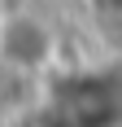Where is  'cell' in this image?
Segmentation results:
<instances>
[{
	"label": "cell",
	"mask_w": 122,
	"mask_h": 127,
	"mask_svg": "<svg viewBox=\"0 0 122 127\" xmlns=\"http://www.w3.org/2000/svg\"><path fill=\"white\" fill-rule=\"evenodd\" d=\"M9 31H13V39L0 35V57H9L13 66H35V62L48 57L52 39H48V31H44L35 18H13Z\"/></svg>",
	"instance_id": "1"
}]
</instances>
